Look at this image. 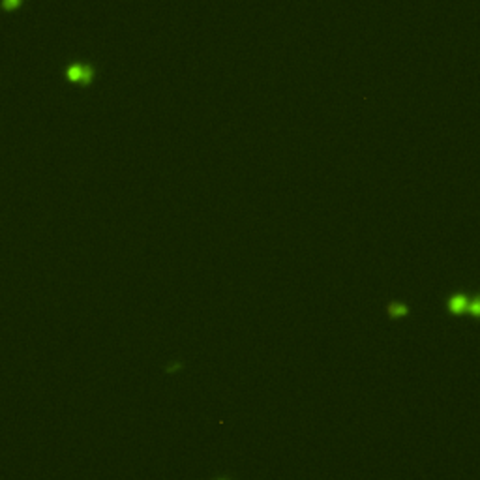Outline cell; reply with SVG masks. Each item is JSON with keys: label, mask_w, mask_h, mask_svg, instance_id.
I'll list each match as a JSON object with an SVG mask.
<instances>
[{"label": "cell", "mask_w": 480, "mask_h": 480, "mask_svg": "<svg viewBox=\"0 0 480 480\" xmlns=\"http://www.w3.org/2000/svg\"><path fill=\"white\" fill-rule=\"evenodd\" d=\"M64 77L77 85H90L96 77V66L83 60H71L64 66Z\"/></svg>", "instance_id": "1"}, {"label": "cell", "mask_w": 480, "mask_h": 480, "mask_svg": "<svg viewBox=\"0 0 480 480\" xmlns=\"http://www.w3.org/2000/svg\"><path fill=\"white\" fill-rule=\"evenodd\" d=\"M387 312L390 317H403V315L409 313V306L399 300H392L387 304Z\"/></svg>", "instance_id": "3"}, {"label": "cell", "mask_w": 480, "mask_h": 480, "mask_svg": "<svg viewBox=\"0 0 480 480\" xmlns=\"http://www.w3.org/2000/svg\"><path fill=\"white\" fill-rule=\"evenodd\" d=\"M446 310L454 315H460L463 312H469L471 315H478V298H469L465 293H454V295L446 300Z\"/></svg>", "instance_id": "2"}, {"label": "cell", "mask_w": 480, "mask_h": 480, "mask_svg": "<svg viewBox=\"0 0 480 480\" xmlns=\"http://www.w3.org/2000/svg\"><path fill=\"white\" fill-rule=\"evenodd\" d=\"M23 6V0H2L0 2V8L2 10H13V8Z\"/></svg>", "instance_id": "4"}]
</instances>
